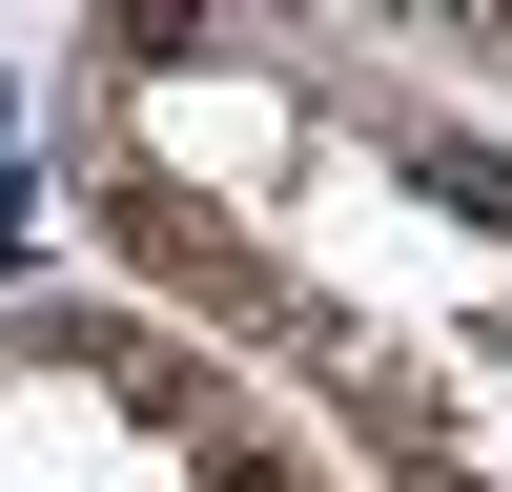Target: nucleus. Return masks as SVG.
I'll list each match as a JSON object with an SVG mask.
<instances>
[{"label":"nucleus","mask_w":512,"mask_h":492,"mask_svg":"<svg viewBox=\"0 0 512 492\" xmlns=\"http://www.w3.org/2000/svg\"><path fill=\"white\" fill-rule=\"evenodd\" d=\"M205 492H308V472H287V451H226V472H205Z\"/></svg>","instance_id":"1"}]
</instances>
